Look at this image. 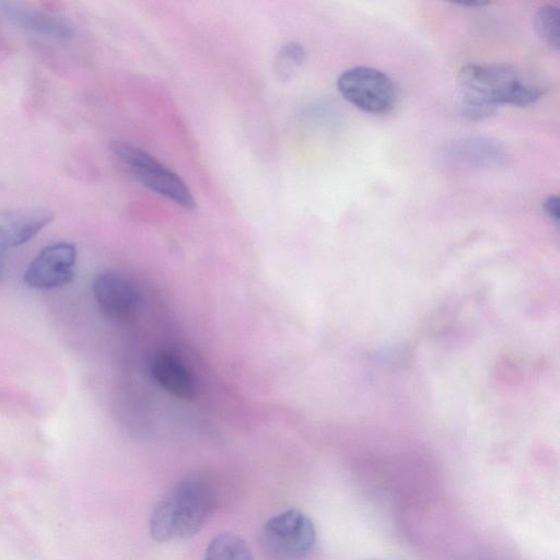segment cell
Instances as JSON below:
<instances>
[{
    "label": "cell",
    "instance_id": "6da1fadb",
    "mask_svg": "<svg viewBox=\"0 0 560 560\" xmlns=\"http://www.w3.org/2000/svg\"><path fill=\"white\" fill-rule=\"evenodd\" d=\"M463 91L460 113L467 119L482 120L499 105L528 106L536 103L542 90L506 65H466L458 73Z\"/></svg>",
    "mask_w": 560,
    "mask_h": 560
},
{
    "label": "cell",
    "instance_id": "7a4b0ae2",
    "mask_svg": "<svg viewBox=\"0 0 560 560\" xmlns=\"http://www.w3.org/2000/svg\"><path fill=\"white\" fill-rule=\"evenodd\" d=\"M214 504L210 483L189 476L175 483L152 510L149 528L161 542L184 540L196 535L207 522Z\"/></svg>",
    "mask_w": 560,
    "mask_h": 560
},
{
    "label": "cell",
    "instance_id": "3957f363",
    "mask_svg": "<svg viewBox=\"0 0 560 560\" xmlns=\"http://www.w3.org/2000/svg\"><path fill=\"white\" fill-rule=\"evenodd\" d=\"M110 150L147 188L185 209L196 207L190 189L173 171L148 152L126 142H113Z\"/></svg>",
    "mask_w": 560,
    "mask_h": 560
},
{
    "label": "cell",
    "instance_id": "277c9868",
    "mask_svg": "<svg viewBox=\"0 0 560 560\" xmlns=\"http://www.w3.org/2000/svg\"><path fill=\"white\" fill-rule=\"evenodd\" d=\"M260 540L272 560H302L315 546L316 529L305 513L290 509L265 524Z\"/></svg>",
    "mask_w": 560,
    "mask_h": 560
},
{
    "label": "cell",
    "instance_id": "5b68a950",
    "mask_svg": "<svg viewBox=\"0 0 560 560\" xmlns=\"http://www.w3.org/2000/svg\"><path fill=\"white\" fill-rule=\"evenodd\" d=\"M336 83L347 102L369 114H386L397 100V90L392 79L372 67L347 69L339 74Z\"/></svg>",
    "mask_w": 560,
    "mask_h": 560
},
{
    "label": "cell",
    "instance_id": "8992f818",
    "mask_svg": "<svg viewBox=\"0 0 560 560\" xmlns=\"http://www.w3.org/2000/svg\"><path fill=\"white\" fill-rule=\"evenodd\" d=\"M77 250L73 244L57 242L44 247L24 273L27 285L54 289L68 284L73 278Z\"/></svg>",
    "mask_w": 560,
    "mask_h": 560
},
{
    "label": "cell",
    "instance_id": "52a82bcc",
    "mask_svg": "<svg viewBox=\"0 0 560 560\" xmlns=\"http://www.w3.org/2000/svg\"><path fill=\"white\" fill-rule=\"evenodd\" d=\"M93 294L100 310L108 317L127 319L140 307L141 296L136 284L117 271H103L93 281Z\"/></svg>",
    "mask_w": 560,
    "mask_h": 560
},
{
    "label": "cell",
    "instance_id": "ba28073f",
    "mask_svg": "<svg viewBox=\"0 0 560 560\" xmlns=\"http://www.w3.org/2000/svg\"><path fill=\"white\" fill-rule=\"evenodd\" d=\"M0 14L19 28L51 39L68 40L74 34L72 24L66 18L20 3L0 1Z\"/></svg>",
    "mask_w": 560,
    "mask_h": 560
},
{
    "label": "cell",
    "instance_id": "9c48e42d",
    "mask_svg": "<svg viewBox=\"0 0 560 560\" xmlns=\"http://www.w3.org/2000/svg\"><path fill=\"white\" fill-rule=\"evenodd\" d=\"M441 156L452 165L482 168L502 164L505 153L493 140L470 137L446 144L442 149Z\"/></svg>",
    "mask_w": 560,
    "mask_h": 560
},
{
    "label": "cell",
    "instance_id": "30bf717a",
    "mask_svg": "<svg viewBox=\"0 0 560 560\" xmlns=\"http://www.w3.org/2000/svg\"><path fill=\"white\" fill-rule=\"evenodd\" d=\"M54 218L44 208L0 210V242L8 247L20 246L32 240Z\"/></svg>",
    "mask_w": 560,
    "mask_h": 560
},
{
    "label": "cell",
    "instance_id": "8fae6325",
    "mask_svg": "<svg viewBox=\"0 0 560 560\" xmlns=\"http://www.w3.org/2000/svg\"><path fill=\"white\" fill-rule=\"evenodd\" d=\"M155 381L168 393L189 399L195 395V381L187 368L170 354H159L152 363Z\"/></svg>",
    "mask_w": 560,
    "mask_h": 560
},
{
    "label": "cell",
    "instance_id": "7c38bea8",
    "mask_svg": "<svg viewBox=\"0 0 560 560\" xmlns=\"http://www.w3.org/2000/svg\"><path fill=\"white\" fill-rule=\"evenodd\" d=\"M205 560H255L246 541L233 533H220L208 544Z\"/></svg>",
    "mask_w": 560,
    "mask_h": 560
},
{
    "label": "cell",
    "instance_id": "4fadbf2b",
    "mask_svg": "<svg viewBox=\"0 0 560 560\" xmlns=\"http://www.w3.org/2000/svg\"><path fill=\"white\" fill-rule=\"evenodd\" d=\"M534 30L538 37L550 47L559 48V9L553 4L538 8L534 14Z\"/></svg>",
    "mask_w": 560,
    "mask_h": 560
},
{
    "label": "cell",
    "instance_id": "5bb4252c",
    "mask_svg": "<svg viewBox=\"0 0 560 560\" xmlns=\"http://www.w3.org/2000/svg\"><path fill=\"white\" fill-rule=\"evenodd\" d=\"M306 57L305 49L299 43L284 45L276 58V69L280 78L288 79L302 66Z\"/></svg>",
    "mask_w": 560,
    "mask_h": 560
},
{
    "label": "cell",
    "instance_id": "9a60e30c",
    "mask_svg": "<svg viewBox=\"0 0 560 560\" xmlns=\"http://www.w3.org/2000/svg\"><path fill=\"white\" fill-rule=\"evenodd\" d=\"M542 209L549 219L556 223L559 222V197L549 196L542 202Z\"/></svg>",
    "mask_w": 560,
    "mask_h": 560
},
{
    "label": "cell",
    "instance_id": "2e32d148",
    "mask_svg": "<svg viewBox=\"0 0 560 560\" xmlns=\"http://www.w3.org/2000/svg\"><path fill=\"white\" fill-rule=\"evenodd\" d=\"M8 246L0 242V282L4 276L5 255Z\"/></svg>",
    "mask_w": 560,
    "mask_h": 560
},
{
    "label": "cell",
    "instance_id": "e0dca14e",
    "mask_svg": "<svg viewBox=\"0 0 560 560\" xmlns=\"http://www.w3.org/2000/svg\"><path fill=\"white\" fill-rule=\"evenodd\" d=\"M459 5H463V7H470V8H479V7H485L487 4H489V2H483V1H470V2H460V3H457Z\"/></svg>",
    "mask_w": 560,
    "mask_h": 560
}]
</instances>
